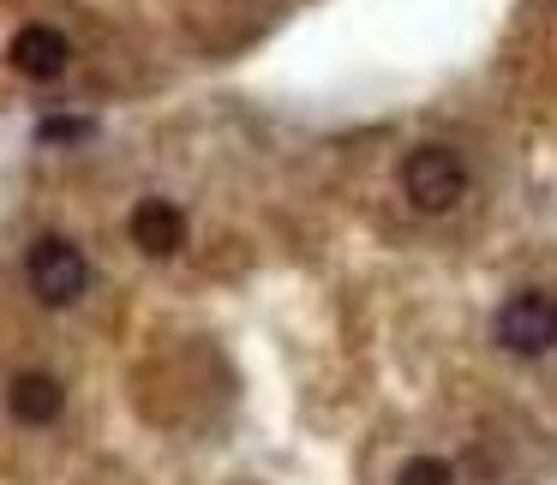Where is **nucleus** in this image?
<instances>
[{"label": "nucleus", "mask_w": 557, "mask_h": 485, "mask_svg": "<svg viewBox=\"0 0 557 485\" xmlns=\"http://www.w3.org/2000/svg\"><path fill=\"white\" fill-rule=\"evenodd\" d=\"M401 192L425 216H449L468 198V162L449 145H413L408 162H401Z\"/></svg>", "instance_id": "1"}, {"label": "nucleus", "mask_w": 557, "mask_h": 485, "mask_svg": "<svg viewBox=\"0 0 557 485\" xmlns=\"http://www.w3.org/2000/svg\"><path fill=\"white\" fill-rule=\"evenodd\" d=\"M492 336L504 353L516 360H540V353L557 348V294H540V288H521L497 306L492 318Z\"/></svg>", "instance_id": "2"}, {"label": "nucleus", "mask_w": 557, "mask_h": 485, "mask_svg": "<svg viewBox=\"0 0 557 485\" xmlns=\"http://www.w3.org/2000/svg\"><path fill=\"white\" fill-rule=\"evenodd\" d=\"M25 276H30V294H37L42 306H73L78 294L90 288L85 252H78L73 240H61V234H42V240H30Z\"/></svg>", "instance_id": "3"}, {"label": "nucleus", "mask_w": 557, "mask_h": 485, "mask_svg": "<svg viewBox=\"0 0 557 485\" xmlns=\"http://www.w3.org/2000/svg\"><path fill=\"white\" fill-rule=\"evenodd\" d=\"M61 408H66V389L54 384L49 372H18L13 389H7V413H13L18 425H49Z\"/></svg>", "instance_id": "6"}, {"label": "nucleus", "mask_w": 557, "mask_h": 485, "mask_svg": "<svg viewBox=\"0 0 557 485\" xmlns=\"http://www.w3.org/2000/svg\"><path fill=\"white\" fill-rule=\"evenodd\" d=\"M396 485H456V468L444 456H413V461H401Z\"/></svg>", "instance_id": "8"}, {"label": "nucleus", "mask_w": 557, "mask_h": 485, "mask_svg": "<svg viewBox=\"0 0 557 485\" xmlns=\"http://www.w3.org/2000/svg\"><path fill=\"white\" fill-rule=\"evenodd\" d=\"M7 61H13L25 78L49 85V78H61V73H66L73 49H66V37H61L54 25H18V30H13V42H7Z\"/></svg>", "instance_id": "4"}, {"label": "nucleus", "mask_w": 557, "mask_h": 485, "mask_svg": "<svg viewBox=\"0 0 557 485\" xmlns=\"http://www.w3.org/2000/svg\"><path fill=\"white\" fill-rule=\"evenodd\" d=\"M126 234H133V246L145 258H174L186 246V216L169 198H145V204L133 210V222H126Z\"/></svg>", "instance_id": "5"}, {"label": "nucleus", "mask_w": 557, "mask_h": 485, "mask_svg": "<svg viewBox=\"0 0 557 485\" xmlns=\"http://www.w3.org/2000/svg\"><path fill=\"white\" fill-rule=\"evenodd\" d=\"M90 138H97V121H78V114L37 121V145H90Z\"/></svg>", "instance_id": "7"}]
</instances>
